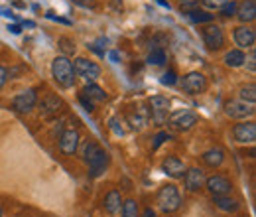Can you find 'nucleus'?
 Returning a JSON list of instances; mask_svg holds the SVG:
<instances>
[{
    "label": "nucleus",
    "mask_w": 256,
    "mask_h": 217,
    "mask_svg": "<svg viewBox=\"0 0 256 217\" xmlns=\"http://www.w3.org/2000/svg\"><path fill=\"white\" fill-rule=\"evenodd\" d=\"M52 75L56 79V83L64 89L73 87L75 83V71H73V63L69 62L65 56H58L52 63Z\"/></svg>",
    "instance_id": "f257e3e1"
},
{
    "label": "nucleus",
    "mask_w": 256,
    "mask_h": 217,
    "mask_svg": "<svg viewBox=\"0 0 256 217\" xmlns=\"http://www.w3.org/2000/svg\"><path fill=\"white\" fill-rule=\"evenodd\" d=\"M158 207L164 213H174L182 207V195L180 189L174 184H168L158 191Z\"/></svg>",
    "instance_id": "f03ea898"
},
{
    "label": "nucleus",
    "mask_w": 256,
    "mask_h": 217,
    "mask_svg": "<svg viewBox=\"0 0 256 217\" xmlns=\"http://www.w3.org/2000/svg\"><path fill=\"white\" fill-rule=\"evenodd\" d=\"M73 71H75V75L83 77L89 83H95L96 79L100 77V67L95 62L87 60V58H77L75 63H73Z\"/></svg>",
    "instance_id": "7ed1b4c3"
},
{
    "label": "nucleus",
    "mask_w": 256,
    "mask_h": 217,
    "mask_svg": "<svg viewBox=\"0 0 256 217\" xmlns=\"http://www.w3.org/2000/svg\"><path fill=\"white\" fill-rule=\"evenodd\" d=\"M38 103V91L36 89H26L22 93H18L12 101V109L16 113H30Z\"/></svg>",
    "instance_id": "20e7f679"
},
{
    "label": "nucleus",
    "mask_w": 256,
    "mask_h": 217,
    "mask_svg": "<svg viewBox=\"0 0 256 217\" xmlns=\"http://www.w3.org/2000/svg\"><path fill=\"white\" fill-rule=\"evenodd\" d=\"M182 87L184 91L190 95H199L207 89V81H205V75L199 73V71H192L188 73L184 79H182Z\"/></svg>",
    "instance_id": "39448f33"
},
{
    "label": "nucleus",
    "mask_w": 256,
    "mask_h": 217,
    "mask_svg": "<svg viewBox=\"0 0 256 217\" xmlns=\"http://www.w3.org/2000/svg\"><path fill=\"white\" fill-rule=\"evenodd\" d=\"M224 113L230 119H248L254 115V107L250 103H244V101H228L224 105Z\"/></svg>",
    "instance_id": "423d86ee"
},
{
    "label": "nucleus",
    "mask_w": 256,
    "mask_h": 217,
    "mask_svg": "<svg viewBox=\"0 0 256 217\" xmlns=\"http://www.w3.org/2000/svg\"><path fill=\"white\" fill-rule=\"evenodd\" d=\"M232 136L236 142L240 144H252L256 140V123L252 121H244V123L236 124L232 128Z\"/></svg>",
    "instance_id": "0eeeda50"
},
{
    "label": "nucleus",
    "mask_w": 256,
    "mask_h": 217,
    "mask_svg": "<svg viewBox=\"0 0 256 217\" xmlns=\"http://www.w3.org/2000/svg\"><path fill=\"white\" fill-rule=\"evenodd\" d=\"M64 109V101L58 97V95H48L42 103H40V115L44 117V119H54V117H58L60 115V111Z\"/></svg>",
    "instance_id": "6e6552de"
},
{
    "label": "nucleus",
    "mask_w": 256,
    "mask_h": 217,
    "mask_svg": "<svg viewBox=\"0 0 256 217\" xmlns=\"http://www.w3.org/2000/svg\"><path fill=\"white\" fill-rule=\"evenodd\" d=\"M203 42H205L207 50H211V52L221 50L224 44L223 30L219 26H207V28H203Z\"/></svg>",
    "instance_id": "1a4fd4ad"
},
{
    "label": "nucleus",
    "mask_w": 256,
    "mask_h": 217,
    "mask_svg": "<svg viewBox=\"0 0 256 217\" xmlns=\"http://www.w3.org/2000/svg\"><path fill=\"white\" fill-rule=\"evenodd\" d=\"M150 111H152V119L156 121V123L160 124L164 123L166 119H168V113H170V101L166 99V97H162V95H156V97H152L150 99Z\"/></svg>",
    "instance_id": "9d476101"
},
{
    "label": "nucleus",
    "mask_w": 256,
    "mask_h": 217,
    "mask_svg": "<svg viewBox=\"0 0 256 217\" xmlns=\"http://www.w3.org/2000/svg\"><path fill=\"white\" fill-rule=\"evenodd\" d=\"M234 42L240 50H250L254 48V42H256V34L252 28L248 26H238L234 28Z\"/></svg>",
    "instance_id": "9b49d317"
},
{
    "label": "nucleus",
    "mask_w": 256,
    "mask_h": 217,
    "mask_svg": "<svg viewBox=\"0 0 256 217\" xmlns=\"http://www.w3.org/2000/svg\"><path fill=\"white\" fill-rule=\"evenodd\" d=\"M205 186H207V189L217 197V195H226V193L230 191L232 184H230L228 178H224V176H211V178L205 180Z\"/></svg>",
    "instance_id": "f8f14e48"
},
{
    "label": "nucleus",
    "mask_w": 256,
    "mask_h": 217,
    "mask_svg": "<svg viewBox=\"0 0 256 217\" xmlns=\"http://www.w3.org/2000/svg\"><path fill=\"white\" fill-rule=\"evenodd\" d=\"M162 170L170 176V178H184L186 174V164L178 158V156H168L162 162Z\"/></svg>",
    "instance_id": "ddd939ff"
},
{
    "label": "nucleus",
    "mask_w": 256,
    "mask_h": 217,
    "mask_svg": "<svg viewBox=\"0 0 256 217\" xmlns=\"http://www.w3.org/2000/svg\"><path fill=\"white\" fill-rule=\"evenodd\" d=\"M79 148V132L77 130H65L60 136V150L64 154H75Z\"/></svg>",
    "instance_id": "4468645a"
},
{
    "label": "nucleus",
    "mask_w": 256,
    "mask_h": 217,
    "mask_svg": "<svg viewBox=\"0 0 256 217\" xmlns=\"http://www.w3.org/2000/svg\"><path fill=\"white\" fill-rule=\"evenodd\" d=\"M184 182H186V187H188L190 191H199L201 187L205 186V174H203V170H199V168L186 170Z\"/></svg>",
    "instance_id": "2eb2a0df"
},
{
    "label": "nucleus",
    "mask_w": 256,
    "mask_h": 217,
    "mask_svg": "<svg viewBox=\"0 0 256 217\" xmlns=\"http://www.w3.org/2000/svg\"><path fill=\"white\" fill-rule=\"evenodd\" d=\"M170 123L174 124L178 130H190L193 124L197 123V115L192 113V111H180V113L172 115Z\"/></svg>",
    "instance_id": "dca6fc26"
},
{
    "label": "nucleus",
    "mask_w": 256,
    "mask_h": 217,
    "mask_svg": "<svg viewBox=\"0 0 256 217\" xmlns=\"http://www.w3.org/2000/svg\"><path fill=\"white\" fill-rule=\"evenodd\" d=\"M87 164H89V170H91V172H89V174H91V178H98V176L104 172V168L108 166V154L100 148V150H98V152H96V154L93 156Z\"/></svg>",
    "instance_id": "f3484780"
},
{
    "label": "nucleus",
    "mask_w": 256,
    "mask_h": 217,
    "mask_svg": "<svg viewBox=\"0 0 256 217\" xmlns=\"http://www.w3.org/2000/svg\"><path fill=\"white\" fill-rule=\"evenodd\" d=\"M102 205H104V211H106V213H110V215L118 213V211H120V207H122V197H120V191L110 189V191L104 195Z\"/></svg>",
    "instance_id": "a211bd4d"
},
{
    "label": "nucleus",
    "mask_w": 256,
    "mask_h": 217,
    "mask_svg": "<svg viewBox=\"0 0 256 217\" xmlns=\"http://www.w3.org/2000/svg\"><path fill=\"white\" fill-rule=\"evenodd\" d=\"M240 22H252L256 18V2L254 0H244L236 6V14Z\"/></svg>",
    "instance_id": "6ab92c4d"
},
{
    "label": "nucleus",
    "mask_w": 256,
    "mask_h": 217,
    "mask_svg": "<svg viewBox=\"0 0 256 217\" xmlns=\"http://www.w3.org/2000/svg\"><path fill=\"white\" fill-rule=\"evenodd\" d=\"M203 162L207 164V166H211V168H217V166H221L224 160V152L221 148H211V150H207V152H203Z\"/></svg>",
    "instance_id": "aec40b11"
},
{
    "label": "nucleus",
    "mask_w": 256,
    "mask_h": 217,
    "mask_svg": "<svg viewBox=\"0 0 256 217\" xmlns=\"http://www.w3.org/2000/svg\"><path fill=\"white\" fill-rule=\"evenodd\" d=\"M215 205L221 209V211H226V213H232L240 207L238 199H232V197H226V195H217L215 197Z\"/></svg>",
    "instance_id": "412c9836"
},
{
    "label": "nucleus",
    "mask_w": 256,
    "mask_h": 217,
    "mask_svg": "<svg viewBox=\"0 0 256 217\" xmlns=\"http://www.w3.org/2000/svg\"><path fill=\"white\" fill-rule=\"evenodd\" d=\"M83 95H85L91 103H100V101H104V99H106V93H104L98 85H95V83H89V85L83 89Z\"/></svg>",
    "instance_id": "4be33fe9"
},
{
    "label": "nucleus",
    "mask_w": 256,
    "mask_h": 217,
    "mask_svg": "<svg viewBox=\"0 0 256 217\" xmlns=\"http://www.w3.org/2000/svg\"><path fill=\"white\" fill-rule=\"evenodd\" d=\"M244 62H246V58H244V52L242 50H230L224 56V63L228 67H240V65H244Z\"/></svg>",
    "instance_id": "5701e85b"
},
{
    "label": "nucleus",
    "mask_w": 256,
    "mask_h": 217,
    "mask_svg": "<svg viewBox=\"0 0 256 217\" xmlns=\"http://www.w3.org/2000/svg\"><path fill=\"white\" fill-rule=\"evenodd\" d=\"M188 16L190 20L195 22V24H205V22H213V14H207L205 10H199V8H193V10H188Z\"/></svg>",
    "instance_id": "b1692460"
},
{
    "label": "nucleus",
    "mask_w": 256,
    "mask_h": 217,
    "mask_svg": "<svg viewBox=\"0 0 256 217\" xmlns=\"http://www.w3.org/2000/svg\"><path fill=\"white\" fill-rule=\"evenodd\" d=\"M120 217H138V203L134 199H126L122 201V207H120Z\"/></svg>",
    "instance_id": "393cba45"
},
{
    "label": "nucleus",
    "mask_w": 256,
    "mask_h": 217,
    "mask_svg": "<svg viewBox=\"0 0 256 217\" xmlns=\"http://www.w3.org/2000/svg\"><path fill=\"white\" fill-rule=\"evenodd\" d=\"M128 121L132 124V128H142L146 124V121H148V115L144 111H136V113L128 115Z\"/></svg>",
    "instance_id": "a878e982"
},
{
    "label": "nucleus",
    "mask_w": 256,
    "mask_h": 217,
    "mask_svg": "<svg viewBox=\"0 0 256 217\" xmlns=\"http://www.w3.org/2000/svg\"><path fill=\"white\" fill-rule=\"evenodd\" d=\"M58 46H60V50H62V54H64L65 58H67V56H73L75 50H77V48H75V42L69 40V38H60Z\"/></svg>",
    "instance_id": "bb28decb"
},
{
    "label": "nucleus",
    "mask_w": 256,
    "mask_h": 217,
    "mask_svg": "<svg viewBox=\"0 0 256 217\" xmlns=\"http://www.w3.org/2000/svg\"><path fill=\"white\" fill-rule=\"evenodd\" d=\"M240 99H242L244 103L254 105V101H256V85L254 83H250V85H246V87L240 89Z\"/></svg>",
    "instance_id": "cd10ccee"
},
{
    "label": "nucleus",
    "mask_w": 256,
    "mask_h": 217,
    "mask_svg": "<svg viewBox=\"0 0 256 217\" xmlns=\"http://www.w3.org/2000/svg\"><path fill=\"white\" fill-rule=\"evenodd\" d=\"M164 62H166V52L162 48H156V50L150 52L148 63H152V65H164Z\"/></svg>",
    "instance_id": "c85d7f7f"
},
{
    "label": "nucleus",
    "mask_w": 256,
    "mask_h": 217,
    "mask_svg": "<svg viewBox=\"0 0 256 217\" xmlns=\"http://www.w3.org/2000/svg\"><path fill=\"white\" fill-rule=\"evenodd\" d=\"M98 150H100V146L96 144L95 140H89V142L83 146V158H85V162H89V160H91Z\"/></svg>",
    "instance_id": "c756f323"
},
{
    "label": "nucleus",
    "mask_w": 256,
    "mask_h": 217,
    "mask_svg": "<svg viewBox=\"0 0 256 217\" xmlns=\"http://www.w3.org/2000/svg\"><path fill=\"white\" fill-rule=\"evenodd\" d=\"M236 6H238V4H236L234 0H226L223 6H221V14L226 16V18L234 16V14H236Z\"/></svg>",
    "instance_id": "7c9ffc66"
},
{
    "label": "nucleus",
    "mask_w": 256,
    "mask_h": 217,
    "mask_svg": "<svg viewBox=\"0 0 256 217\" xmlns=\"http://www.w3.org/2000/svg\"><path fill=\"white\" fill-rule=\"evenodd\" d=\"M166 140H170V134H168V132H160V134H156V138H154V146H152V148H154V150H158Z\"/></svg>",
    "instance_id": "2f4dec72"
},
{
    "label": "nucleus",
    "mask_w": 256,
    "mask_h": 217,
    "mask_svg": "<svg viewBox=\"0 0 256 217\" xmlns=\"http://www.w3.org/2000/svg\"><path fill=\"white\" fill-rule=\"evenodd\" d=\"M176 81H178V77H176L174 71H168V73H164V77H162V83H164V85H174Z\"/></svg>",
    "instance_id": "473e14b6"
},
{
    "label": "nucleus",
    "mask_w": 256,
    "mask_h": 217,
    "mask_svg": "<svg viewBox=\"0 0 256 217\" xmlns=\"http://www.w3.org/2000/svg\"><path fill=\"white\" fill-rule=\"evenodd\" d=\"M201 2H203L207 8H221L226 0H201Z\"/></svg>",
    "instance_id": "72a5a7b5"
},
{
    "label": "nucleus",
    "mask_w": 256,
    "mask_h": 217,
    "mask_svg": "<svg viewBox=\"0 0 256 217\" xmlns=\"http://www.w3.org/2000/svg\"><path fill=\"white\" fill-rule=\"evenodd\" d=\"M79 101H81V105L85 107V111H89V113L93 111V103H91V101H89L83 93H81V97H79Z\"/></svg>",
    "instance_id": "f704fd0d"
},
{
    "label": "nucleus",
    "mask_w": 256,
    "mask_h": 217,
    "mask_svg": "<svg viewBox=\"0 0 256 217\" xmlns=\"http://www.w3.org/2000/svg\"><path fill=\"white\" fill-rule=\"evenodd\" d=\"M6 81H8V71L0 65V87H4V83H6Z\"/></svg>",
    "instance_id": "c9c22d12"
},
{
    "label": "nucleus",
    "mask_w": 256,
    "mask_h": 217,
    "mask_svg": "<svg viewBox=\"0 0 256 217\" xmlns=\"http://www.w3.org/2000/svg\"><path fill=\"white\" fill-rule=\"evenodd\" d=\"M248 69L250 71H254L256 69V56H254V52L250 54V58H248Z\"/></svg>",
    "instance_id": "e433bc0d"
},
{
    "label": "nucleus",
    "mask_w": 256,
    "mask_h": 217,
    "mask_svg": "<svg viewBox=\"0 0 256 217\" xmlns=\"http://www.w3.org/2000/svg\"><path fill=\"white\" fill-rule=\"evenodd\" d=\"M142 217H158V215H156V211L152 207H148V209H144V215Z\"/></svg>",
    "instance_id": "4c0bfd02"
},
{
    "label": "nucleus",
    "mask_w": 256,
    "mask_h": 217,
    "mask_svg": "<svg viewBox=\"0 0 256 217\" xmlns=\"http://www.w3.org/2000/svg\"><path fill=\"white\" fill-rule=\"evenodd\" d=\"M75 2H79V4H83V6H91V8L95 6V2H93V0H75Z\"/></svg>",
    "instance_id": "58836bf2"
},
{
    "label": "nucleus",
    "mask_w": 256,
    "mask_h": 217,
    "mask_svg": "<svg viewBox=\"0 0 256 217\" xmlns=\"http://www.w3.org/2000/svg\"><path fill=\"white\" fill-rule=\"evenodd\" d=\"M8 30L12 32V34H20V26H16V24H14V26H8Z\"/></svg>",
    "instance_id": "ea45409f"
},
{
    "label": "nucleus",
    "mask_w": 256,
    "mask_h": 217,
    "mask_svg": "<svg viewBox=\"0 0 256 217\" xmlns=\"http://www.w3.org/2000/svg\"><path fill=\"white\" fill-rule=\"evenodd\" d=\"M178 2H182V4H186V2H193V0H178Z\"/></svg>",
    "instance_id": "a19ab883"
},
{
    "label": "nucleus",
    "mask_w": 256,
    "mask_h": 217,
    "mask_svg": "<svg viewBox=\"0 0 256 217\" xmlns=\"http://www.w3.org/2000/svg\"><path fill=\"white\" fill-rule=\"evenodd\" d=\"M0 217H2V207H0Z\"/></svg>",
    "instance_id": "79ce46f5"
}]
</instances>
